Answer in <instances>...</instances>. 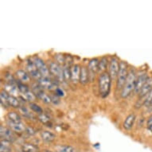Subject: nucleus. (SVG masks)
I'll return each mask as SVG.
<instances>
[{
  "mask_svg": "<svg viewBox=\"0 0 152 152\" xmlns=\"http://www.w3.org/2000/svg\"><path fill=\"white\" fill-rule=\"evenodd\" d=\"M112 85V78L110 77L109 72H104L100 75L99 77V91L100 96L103 98L107 97L110 92Z\"/></svg>",
  "mask_w": 152,
  "mask_h": 152,
  "instance_id": "obj_1",
  "label": "nucleus"
},
{
  "mask_svg": "<svg viewBox=\"0 0 152 152\" xmlns=\"http://www.w3.org/2000/svg\"><path fill=\"white\" fill-rule=\"evenodd\" d=\"M136 75H135V70L131 69L128 72L127 80L124 84V86L121 92V96L123 98H127L129 96L135 88V83H136Z\"/></svg>",
  "mask_w": 152,
  "mask_h": 152,
  "instance_id": "obj_2",
  "label": "nucleus"
},
{
  "mask_svg": "<svg viewBox=\"0 0 152 152\" xmlns=\"http://www.w3.org/2000/svg\"><path fill=\"white\" fill-rule=\"evenodd\" d=\"M128 71H127V64L126 61H121L120 62V70L117 76V82H116V88L117 89H123L124 86V84L127 80V76H128Z\"/></svg>",
  "mask_w": 152,
  "mask_h": 152,
  "instance_id": "obj_3",
  "label": "nucleus"
},
{
  "mask_svg": "<svg viewBox=\"0 0 152 152\" xmlns=\"http://www.w3.org/2000/svg\"><path fill=\"white\" fill-rule=\"evenodd\" d=\"M33 61L34 62L36 67L40 72L42 77H49V74H50V69L47 67V65H45L44 61L42 58H38V57H34L33 59Z\"/></svg>",
  "mask_w": 152,
  "mask_h": 152,
  "instance_id": "obj_4",
  "label": "nucleus"
},
{
  "mask_svg": "<svg viewBox=\"0 0 152 152\" xmlns=\"http://www.w3.org/2000/svg\"><path fill=\"white\" fill-rule=\"evenodd\" d=\"M50 72L52 73L53 76L56 77L57 79L60 80V81H62V80H65V77H64V72H63V69H61L60 65H58V63L56 62H51L50 63Z\"/></svg>",
  "mask_w": 152,
  "mask_h": 152,
  "instance_id": "obj_5",
  "label": "nucleus"
},
{
  "mask_svg": "<svg viewBox=\"0 0 152 152\" xmlns=\"http://www.w3.org/2000/svg\"><path fill=\"white\" fill-rule=\"evenodd\" d=\"M120 70V62L115 57L112 58L109 63V75L112 80H115L117 77Z\"/></svg>",
  "mask_w": 152,
  "mask_h": 152,
  "instance_id": "obj_6",
  "label": "nucleus"
},
{
  "mask_svg": "<svg viewBox=\"0 0 152 152\" xmlns=\"http://www.w3.org/2000/svg\"><path fill=\"white\" fill-rule=\"evenodd\" d=\"M0 135H1V139L3 140H7L9 142H13L15 140V135L13 133L12 130L8 128V127L1 126Z\"/></svg>",
  "mask_w": 152,
  "mask_h": 152,
  "instance_id": "obj_7",
  "label": "nucleus"
},
{
  "mask_svg": "<svg viewBox=\"0 0 152 152\" xmlns=\"http://www.w3.org/2000/svg\"><path fill=\"white\" fill-rule=\"evenodd\" d=\"M26 69H27L28 72L30 74V76L34 77L36 80H39L42 77V76L40 73V72L38 71V69L36 67L34 62L33 61H28L27 65H26Z\"/></svg>",
  "mask_w": 152,
  "mask_h": 152,
  "instance_id": "obj_8",
  "label": "nucleus"
},
{
  "mask_svg": "<svg viewBox=\"0 0 152 152\" xmlns=\"http://www.w3.org/2000/svg\"><path fill=\"white\" fill-rule=\"evenodd\" d=\"M148 76H147V73H143V74L140 75L138 78L136 79V83H135V88L134 92H135V94H138L140 93L141 89H142V86L144 85V84L146 83V81L148 79Z\"/></svg>",
  "mask_w": 152,
  "mask_h": 152,
  "instance_id": "obj_9",
  "label": "nucleus"
},
{
  "mask_svg": "<svg viewBox=\"0 0 152 152\" xmlns=\"http://www.w3.org/2000/svg\"><path fill=\"white\" fill-rule=\"evenodd\" d=\"M80 69L81 68L79 65H73L71 67V81L77 83L80 80Z\"/></svg>",
  "mask_w": 152,
  "mask_h": 152,
  "instance_id": "obj_10",
  "label": "nucleus"
},
{
  "mask_svg": "<svg viewBox=\"0 0 152 152\" xmlns=\"http://www.w3.org/2000/svg\"><path fill=\"white\" fill-rule=\"evenodd\" d=\"M99 61L97 58H93L92 60H90L89 63H88V72H90L91 75L89 76V77L93 78L95 77V73L98 71V68H99Z\"/></svg>",
  "mask_w": 152,
  "mask_h": 152,
  "instance_id": "obj_11",
  "label": "nucleus"
},
{
  "mask_svg": "<svg viewBox=\"0 0 152 152\" xmlns=\"http://www.w3.org/2000/svg\"><path fill=\"white\" fill-rule=\"evenodd\" d=\"M152 89V77H149L147 79V80L146 81V83L144 84V85L142 86V89L140 91V92L139 93V96H140V98L145 97L147 96V94L149 93Z\"/></svg>",
  "mask_w": 152,
  "mask_h": 152,
  "instance_id": "obj_12",
  "label": "nucleus"
},
{
  "mask_svg": "<svg viewBox=\"0 0 152 152\" xmlns=\"http://www.w3.org/2000/svg\"><path fill=\"white\" fill-rule=\"evenodd\" d=\"M7 125L9 126L10 129L12 130L13 132H23L26 131V126L23 124V123H15V122H11L10 120L7 121Z\"/></svg>",
  "mask_w": 152,
  "mask_h": 152,
  "instance_id": "obj_13",
  "label": "nucleus"
},
{
  "mask_svg": "<svg viewBox=\"0 0 152 152\" xmlns=\"http://www.w3.org/2000/svg\"><path fill=\"white\" fill-rule=\"evenodd\" d=\"M4 88H5L6 92L9 93L10 96H14L18 95V93L20 92L17 85H15V83H7L4 85Z\"/></svg>",
  "mask_w": 152,
  "mask_h": 152,
  "instance_id": "obj_14",
  "label": "nucleus"
},
{
  "mask_svg": "<svg viewBox=\"0 0 152 152\" xmlns=\"http://www.w3.org/2000/svg\"><path fill=\"white\" fill-rule=\"evenodd\" d=\"M135 115L134 113H131L127 115V117L125 118L124 124H123V127L125 130H131L133 127V124L135 123Z\"/></svg>",
  "mask_w": 152,
  "mask_h": 152,
  "instance_id": "obj_15",
  "label": "nucleus"
},
{
  "mask_svg": "<svg viewBox=\"0 0 152 152\" xmlns=\"http://www.w3.org/2000/svg\"><path fill=\"white\" fill-rule=\"evenodd\" d=\"M38 83L42 86V88H46V89L52 90L55 87V84L50 80V77H42L40 80H38Z\"/></svg>",
  "mask_w": 152,
  "mask_h": 152,
  "instance_id": "obj_16",
  "label": "nucleus"
},
{
  "mask_svg": "<svg viewBox=\"0 0 152 152\" xmlns=\"http://www.w3.org/2000/svg\"><path fill=\"white\" fill-rule=\"evenodd\" d=\"M89 80V74H88V69L87 68L83 66L80 69V82L82 85H86L88 82Z\"/></svg>",
  "mask_w": 152,
  "mask_h": 152,
  "instance_id": "obj_17",
  "label": "nucleus"
},
{
  "mask_svg": "<svg viewBox=\"0 0 152 152\" xmlns=\"http://www.w3.org/2000/svg\"><path fill=\"white\" fill-rule=\"evenodd\" d=\"M41 138L43 141L46 142H51L55 140L56 135L52 133V132H49V131H42L41 132Z\"/></svg>",
  "mask_w": 152,
  "mask_h": 152,
  "instance_id": "obj_18",
  "label": "nucleus"
},
{
  "mask_svg": "<svg viewBox=\"0 0 152 152\" xmlns=\"http://www.w3.org/2000/svg\"><path fill=\"white\" fill-rule=\"evenodd\" d=\"M16 76H17V77L19 79L21 82L23 83H28L30 82V77L29 74H28L27 72L24 71L23 69H19L16 71Z\"/></svg>",
  "mask_w": 152,
  "mask_h": 152,
  "instance_id": "obj_19",
  "label": "nucleus"
},
{
  "mask_svg": "<svg viewBox=\"0 0 152 152\" xmlns=\"http://www.w3.org/2000/svg\"><path fill=\"white\" fill-rule=\"evenodd\" d=\"M55 152H77L76 150L69 145H58L54 147Z\"/></svg>",
  "mask_w": 152,
  "mask_h": 152,
  "instance_id": "obj_20",
  "label": "nucleus"
},
{
  "mask_svg": "<svg viewBox=\"0 0 152 152\" xmlns=\"http://www.w3.org/2000/svg\"><path fill=\"white\" fill-rule=\"evenodd\" d=\"M9 93L6 92V91H2L1 94H0V103L3 105V107L7 108L10 105L8 104V96H9Z\"/></svg>",
  "mask_w": 152,
  "mask_h": 152,
  "instance_id": "obj_21",
  "label": "nucleus"
},
{
  "mask_svg": "<svg viewBox=\"0 0 152 152\" xmlns=\"http://www.w3.org/2000/svg\"><path fill=\"white\" fill-rule=\"evenodd\" d=\"M23 152H39V149L37 146L31 143H24L22 147Z\"/></svg>",
  "mask_w": 152,
  "mask_h": 152,
  "instance_id": "obj_22",
  "label": "nucleus"
},
{
  "mask_svg": "<svg viewBox=\"0 0 152 152\" xmlns=\"http://www.w3.org/2000/svg\"><path fill=\"white\" fill-rule=\"evenodd\" d=\"M8 104L12 107L20 108V103H19V100L16 96L9 95V96H8Z\"/></svg>",
  "mask_w": 152,
  "mask_h": 152,
  "instance_id": "obj_23",
  "label": "nucleus"
},
{
  "mask_svg": "<svg viewBox=\"0 0 152 152\" xmlns=\"http://www.w3.org/2000/svg\"><path fill=\"white\" fill-rule=\"evenodd\" d=\"M10 142L7 140H1L0 143V151L1 152H10L11 151V146Z\"/></svg>",
  "mask_w": 152,
  "mask_h": 152,
  "instance_id": "obj_24",
  "label": "nucleus"
},
{
  "mask_svg": "<svg viewBox=\"0 0 152 152\" xmlns=\"http://www.w3.org/2000/svg\"><path fill=\"white\" fill-rule=\"evenodd\" d=\"M7 117L8 120H10L11 122L21 123V116L16 112H10L7 114Z\"/></svg>",
  "mask_w": 152,
  "mask_h": 152,
  "instance_id": "obj_25",
  "label": "nucleus"
},
{
  "mask_svg": "<svg viewBox=\"0 0 152 152\" xmlns=\"http://www.w3.org/2000/svg\"><path fill=\"white\" fill-rule=\"evenodd\" d=\"M107 67V57H104L100 59L99 61V68H98V71L100 72L101 73L105 72V70Z\"/></svg>",
  "mask_w": 152,
  "mask_h": 152,
  "instance_id": "obj_26",
  "label": "nucleus"
},
{
  "mask_svg": "<svg viewBox=\"0 0 152 152\" xmlns=\"http://www.w3.org/2000/svg\"><path fill=\"white\" fill-rule=\"evenodd\" d=\"M29 106H30V108H31L35 113H37L38 115H41V114H42L43 113V109L39 106V105L37 104H35V103H30Z\"/></svg>",
  "mask_w": 152,
  "mask_h": 152,
  "instance_id": "obj_27",
  "label": "nucleus"
},
{
  "mask_svg": "<svg viewBox=\"0 0 152 152\" xmlns=\"http://www.w3.org/2000/svg\"><path fill=\"white\" fill-rule=\"evenodd\" d=\"M23 96H24L26 100H28L30 103H33L36 100V96H35V94L34 92H30V91L27 92L25 94H23Z\"/></svg>",
  "mask_w": 152,
  "mask_h": 152,
  "instance_id": "obj_28",
  "label": "nucleus"
},
{
  "mask_svg": "<svg viewBox=\"0 0 152 152\" xmlns=\"http://www.w3.org/2000/svg\"><path fill=\"white\" fill-rule=\"evenodd\" d=\"M63 72H64V77L65 80H71V69L69 67V65H65L64 67Z\"/></svg>",
  "mask_w": 152,
  "mask_h": 152,
  "instance_id": "obj_29",
  "label": "nucleus"
},
{
  "mask_svg": "<svg viewBox=\"0 0 152 152\" xmlns=\"http://www.w3.org/2000/svg\"><path fill=\"white\" fill-rule=\"evenodd\" d=\"M16 85H17L19 91H20L23 94H25V93H26V92L30 91L27 86L26 85H24V83L21 82V81H18V82H16Z\"/></svg>",
  "mask_w": 152,
  "mask_h": 152,
  "instance_id": "obj_30",
  "label": "nucleus"
},
{
  "mask_svg": "<svg viewBox=\"0 0 152 152\" xmlns=\"http://www.w3.org/2000/svg\"><path fill=\"white\" fill-rule=\"evenodd\" d=\"M143 104H144L146 107H150V106H151L152 105V89L151 91L147 94V96H146V99H145Z\"/></svg>",
  "mask_w": 152,
  "mask_h": 152,
  "instance_id": "obj_31",
  "label": "nucleus"
},
{
  "mask_svg": "<svg viewBox=\"0 0 152 152\" xmlns=\"http://www.w3.org/2000/svg\"><path fill=\"white\" fill-rule=\"evenodd\" d=\"M38 120H40L42 123H43L44 124H48V123L50 122V116L48 115H46L45 113H42V114H41V115H38Z\"/></svg>",
  "mask_w": 152,
  "mask_h": 152,
  "instance_id": "obj_32",
  "label": "nucleus"
},
{
  "mask_svg": "<svg viewBox=\"0 0 152 152\" xmlns=\"http://www.w3.org/2000/svg\"><path fill=\"white\" fill-rule=\"evenodd\" d=\"M19 110H20L21 113H22L24 116H26V117H28V118L33 117L32 114H31V113L29 112V110H28L27 108H26L25 107H20Z\"/></svg>",
  "mask_w": 152,
  "mask_h": 152,
  "instance_id": "obj_33",
  "label": "nucleus"
},
{
  "mask_svg": "<svg viewBox=\"0 0 152 152\" xmlns=\"http://www.w3.org/2000/svg\"><path fill=\"white\" fill-rule=\"evenodd\" d=\"M55 58H56L57 62H58L59 64H64L65 62V57L61 53H58L55 55Z\"/></svg>",
  "mask_w": 152,
  "mask_h": 152,
  "instance_id": "obj_34",
  "label": "nucleus"
},
{
  "mask_svg": "<svg viewBox=\"0 0 152 152\" xmlns=\"http://www.w3.org/2000/svg\"><path fill=\"white\" fill-rule=\"evenodd\" d=\"M55 92H56V95L58 96H61V97H63L65 96V92H64V90L61 88H57L55 89Z\"/></svg>",
  "mask_w": 152,
  "mask_h": 152,
  "instance_id": "obj_35",
  "label": "nucleus"
},
{
  "mask_svg": "<svg viewBox=\"0 0 152 152\" xmlns=\"http://www.w3.org/2000/svg\"><path fill=\"white\" fill-rule=\"evenodd\" d=\"M147 129L149 130L150 132H152V115H150L149 118L147 119Z\"/></svg>",
  "mask_w": 152,
  "mask_h": 152,
  "instance_id": "obj_36",
  "label": "nucleus"
},
{
  "mask_svg": "<svg viewBox=\"0 0 152 152\" xmlns=\"http://www.w3.org/2000/svg\"><path fill=\"white\" fill-rule=\"evenodd\" d=\"M25 132L27 133L28 135H34L35 133H36L34 130L33 129L32 127H26V128Z\"/></svg>",
  "mask_w": 152,
  "mask_h": 152,
  "instance_id": "obj_37",
  "label": "nucleus"
},
{
  "mask_svg": "<svg viewBox=\"0 0 152 152\" xmlns=\"http://www.w3.org/2000/svg\"><path fill=\"white\" fill-rule=\"evenodd\" d=\"M42 152H53V151H49V150H44V151H42Z\"/></svg>",
  "mask_w": 152,
  "mask_h": 152,
  "instance_id": "obj_38",
  "label": "nucleus"
}]
</instances>
